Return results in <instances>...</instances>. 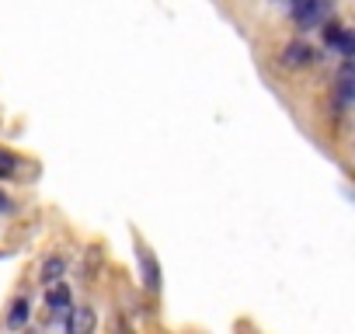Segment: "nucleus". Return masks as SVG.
Masks as SVG:
<instances>
[{
  "label": "nucleus",
  "mask_w": 355,
  "mask_h": 334,
  "mask_svg": "<svg viewBox=\"0 0 355 334\" xmlns=\"http://www.w3.org/2000/svg\"><path fill=\"white\" fill-rule=\"evenodd\" d=\"M139 268H143V286L146 293H161V265L154 261L146 247H139Z\"/></svg>",
  "instance_id": "3"
},
{
  "label": "nucleus",
  "mask_w": 355,
  "mask_h": 334,
  "mask_svg": "<svg viewBox=\"0 0 355 334\" xmlns=\"http://www.w3.org/2000/svg\"><path fill=\"white\" fill-rule=\"evenodd\" d=\"M14 167H18V157L8 153V150H0V178H11Z\"/></svg>",
  "instance_id": "9"
},
{
  "label": "nucleus",
  "mask_w": 355,
  "mask_h": 334,
  "mask_svg": "<svg viewBox=\"0 0 355 334\" xmlns=\"http://www.w3.org/2000/svg\"><path fill=\"white\" fill-rule=\"evenodd\" d=\"M119 334H133V331H129V324H126V320H119Z\"/></svg>",
  "instance_id": "14"
},
{
  "label": "nucleus",
  "mask_w": 355,
  "mask_h": 334,
  "mask_svg": "<svg viewBox=\"0 0 355 334\" xmlns=\"http://www.w3.org/2000/svg\"><path fill=\"white\" fill-rule=\"evenodd\" d=\"M328 18H331V4H324V0H299V4H293V21L299 25V32L317 28Z\"/></svg>",
  "instance_id": "1"
},
{
  "label": "nucleus",
  "mask_w": 355,
  "mask_h": 334,
  "mask_svg": "<svg viewBox=\"0 0 355 334\" xmlns=\"http://www.w3.org/2000/svg\"><path fill=\"white\" fill-rule=\"evenodd\" d=\"M98 261H101V247H87V268H84V275H87V278H94V275H98Z\"/></svg>",
  "instance_id": "10"
},
{
  "label": "nucleus",
  "mask_w": 355,
  "mask_h": 334,
  "mask_svg": "<svg viewBox=\"0 0 355 334\" xmlns=\"http://www.w3.org/2000/svg\"><path fill=\"white\" fill-rule=\"evenodd\" d=\"M45 307H49V313H63L67 307H73V303H70V289H67L63 282H56L53 289L45 293Z\"/></svg>",
  "instance_id": "5"
},
{
  "label": "nucleus",
  "mask_w": 355,
  "mask_h": 334,
  "mask_svg": "<svg viewBox=\"0 0 355 334\" xmlns=\"http://www.w3.org/2000/svg\"><path fill=\"white\" fill-rule=\"evenodd\" d=\"M338 98L341 104H352V60H345L338 70Z\"/></svg>",
  "instance_id": "6"
},
{
  "label": "nucleus",
  "mask_w": 355,
  "mask_h": 334,
  "mask_svg": "<svg viewBox=\"0 0 355 334\" xmlns=\"http://www.w3.org/2000/svg\"><path fill=\"white\" fill-rule=\"evenodd\" d=\"M11 209H14V205H11V199H8L4 192H0V212H11Z\"/></svg>",
  "instance_id": "13"
},
{
  "label": "nucleus",
  "mask_w": 355,
  "mask_h": 334,
  "mask_svg": "<svg viewBox=\"0 0 355 334\" xmlns=\"http://www.w3.org/2000/svg\"><path fill=\"white\" fill-rule=\"evenodd\" d=\"M338 45H341V56H345V60H352V52H355V38H352V32H348V28L341 32Z\"/></svg>",
  "instance_id": "11"
},
{
  "label": "nucleus",
  "mask_w": 355,
  "mask_h": 334,
  "mask_svg": "<svg viewBox=\"0 0 355 334\" xmlns=\"http://www.w3.org/2000/svg\"><path fill=\"white\" fill-rule=\"evenodd\" d=\"M341 32H345V28H341L338 21H328V28H324V42H328V45H338Z\"/></svg>",
  "instance_id": "12"
},
{
  "label": "nucleus",
  "mask_w": 355,
  "mask_h": 334,
  "mask_svg": "<svg viewBox=\"0 0 355 334\" xmlns=\"http://www.w3.org/2000/svg\"><path fill=\"white\" fill-rule=\"evenodd\" d=\"M94 331H98V317H94V310L84 307V303L70 307V313H67V334H94Z\"/></svg>",
  "instance_id": "2"
},
{
  "label": "nucleus",
  "mask_w": 355,
  "mask_h": 334,
  "mask_svg": "<svg viewBox=\"0 0 355 334\" xmlns=\"http://www.w3.org/2000/svg\"><path fill=\"white\" fill-rule=\"evenodd\" d=\"M314 60V49L307 45V42H289L286 49H282V63L289 67V70H296V67H307Z\"/></svg>",
  "instance_id": "4"
},
{
  "label": "nucleus",
  "mask_w": 355,
  "mask_h": 334,
  "mask_svg": "<svg viewBox=\"0 0 355 334\" xmlns=\"http://www.w3.org/2000/svg\"><path fill=\"white\" fill-rule=\"evenodd\" d=\"M63 268H67V265H63V258H49V261L42 265V282H45V286H49V282L56 286V282H60V275H63Z\"/></svg>",
  "instance_id": "8"
},
{
  "label": "nucleus",
  "mask_w": 355,
  "mask_h": 334,
  "mask_svg": "<svg viewBox=\"0 0 355 334\" xmlns=\"http://www.w3.org/2000/svg\"><path fill=\"white\" fill-rule=\"evenodd\" d=\"M25 320H28V300H25V296H18V300L11 303V313H8V327H11V331H18Z\"/></svg>",
  "instance_id": "7"
}]
</instances>
